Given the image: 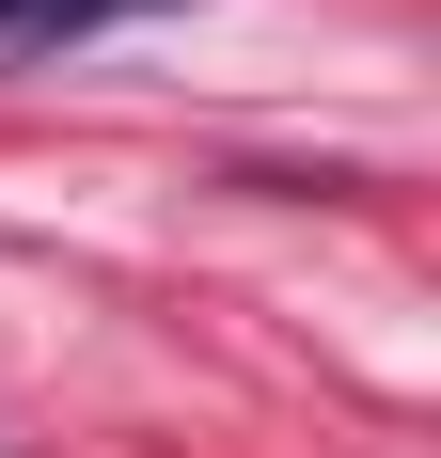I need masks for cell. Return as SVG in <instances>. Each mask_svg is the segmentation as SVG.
<instances>
[{
	"label": "cell",
	"instance_id": "1",
	"mask_svg": "<svg viewBox=\"0 0 441 458\" xmlns=\"http://www.w3.org/2000/svg\"><path fill=\"white\" fill-rule=\"evenodd\" d=\"M127 16H174V0H0V64H47V47H95Z\"/></svg>",
	"mask_w": 441,
	"mask_h": 458
}]
</instances>
